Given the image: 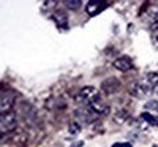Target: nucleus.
Masks as SVG:
<instances>
[{
  "mask_svg": "<svg viewBox=\"0 0 158 147\" xmlns=\"http://www.w3.org/2000/svg\"><path fill=\"white\" fill-rule=\"evenodd\" d=\"M102 100L100 97V91L95 87H85L79 91L77 96V101L83 106H90L94 102Z\"/></svg>",
  "mask_w": 158,
  "mask_h": 147,
  "instance_id": "nucleus-1",
  "label": "nucleus"
},
{
  "mask_svg": "<svg viewBox=\"0 0 158 147\" xmlns=\"http://www.w3.org/2000/svg\"><path fill=\"white\" fill-rule=\"evenodd\" d=\"M131 93L137 97V99H145L149 95L153 93L152 91V87L149 84V81L146 80V77L144 80H137V81H133L131 84V88H129Z\"/></svg>",
  "mask_w": 158,
  "mask_h": 147,
  "instance_id": "nucleus-2",
  "label": "nucleus"
},
{
  "mask_svg": "<svg viewBox=\"0 0 158 147\" xmlns=\"http://www.w3.org/2000/svg\"><path fill=\"white\" fill-rule=\"evenodd\" d=\"M16 126H17L16 114H13V113L2 114V117H0V130H2V134L15 130Z\"/></svg>",
  "mask_w": 158,
  "mask_h": 147,
  "instance_id": "nucleus-3",
  "label": "nucleus"
},
{
  "mask_svg": "<svg viewBox=\"0 0 158 147\" xmlns=\"http://www.w3.org/2000/svg\"><path fill=\"white\" fill-rule=\"evenodd\" d=\"M75 116L79 121L85 122V124H91L92 121L96 120V113L94 112L90 106H81L75 110Z\"/></svg>",
  "mask_w": 158,
  "mask_h": 147,
  "instance_id": "nucleus-4",
  "label": "nucleus"
},
{
  "mask_svg": "<svg viewBox=\"0 0 158 147\" xmlns=\"http://www.w3.org/2000/svg\"><path fill=\"white\" fill-rule=\"evenodd\" d=\"M141 18L146 25H154L158 21V6H154V4L149 6L142 12Z\"/></svg>",
  "mask_w": 158,
  "mask_h": 147,
  "instance_id": "nucleus-5",
  "label": "nucleus"
},
{
  "mask_svg": "<svg viewBox=\"0 0 158 147\" xmlns=\"http://www.w3.org/2000/svg\"><path fill=\"white\" fill-rule=\"evenodd\" d=\"M112 65H113V67H115L116 70L125 72V71H129L131 68L133 67V62H132V59L129 57L123 55V57H118L117 59L113 61Z\"/></svg>",
  "mask_w": 158,
  "mask_h": 147,
  "instance_id": "nucleus-6",
  "label": "nucleus"
},
{
  "mask_svg": "<svg viewBox=\"0 0 158 147\" xmlns=\"http://www.w3.org/2000/svg\"><path fill=\"white\" fill-rule=\"evenodd\" d=\"M13 101H15V96L12 92H6V93H2V106H0V112H2V114H7L9 110H11V108L13 105Z\"/></svg>",
  "mask_w": 158,
  "mask_h": 147,
  "instance_id": "nucleus-7",
  "label": "nucleus"
},
{
  "mask_svg": "<svg viewBox=\"0 0 158 147\" xmlns=\"http://www.w3.org/2000/svg\"><path fill=\"white\" fill-rule=\"evenodd\" d=\"M106 8H107L106 2H90L86 6V11L90 16H96L98 13H100Z\"/></svg>",
  "mask_w": 158,
  "mask_h": 147,
  "instance_id": "nucleus-8",
  "label": "nucleus"
},
{
  "mask_svg": "<svg viewBox=\"0 0 158 147\" xmlns=\"http://www.w3.org/2000/svg\"><path fill=\"white\" fill-rule=\"evenodd\" d=\"M52 18H53L54 21H56V24H57V26H58V28L66 29V28L69 26V18H67V16H66V13H65V12L57 11V12L52 16Z\"/></svg>",
  "mask_w": 158,
  "mask_h": 147,
  "instance_id": "nucleus-9",
  "label": "nucleus"
},
{
  "mask_svg": "<svg viewBox=\"0 0 158 147\" xmlns=\"http://www.w3.org/2000/svg\"><path fill=\"white\" fill-rule=\"evenodd\" d=\"M90 108L98 116H103V114L110 113V106H108V104H106L103 100H99L96 102H94L92 105H90Z\"/></svg>",
  "mask_w": 158,
  "mask_h": 147,
  "instance_id": "nucleus-10",
  "label": "nucleus"
},
{
  "mask_svg": "<svg viewBox=\"0 0 158 147\" xmlns=\"http://www.w3.org/2000/svg\"><path fill=\"white\" fill-rule=\"evenodd\" d=\"M140 120L146 122L148 125H150L153 127H158V118H157L156 116L148 113V112H142V113L140 114Z\"/></svg>",
  "mask_w": 158,
  "mask_h": 147,
  "instance_id": "nucleus-11",
  "label": "nucleus"
},
{
  "mask_svg": "<svg viewBox=\"0 0 158 147\" xmlns=\"http://www.w3.org/2000/svg\"><path fill=\"white\" fill-rule=\"evenodd\" d=\"M146 80L149 81L153 93L158 95V74H157V72H150V74H148Z\"/></svg>",
  "mask_w": 158,
  "mask_h": 147,
  "instance_id": "nucleus-12",
  "label": "nucleus"
},
{
  "mask_svg": "<svg viewBox=\"0 0 158 147\" xmlns=\"http://www.w3.org/2000/svg\"><path fill=\"white\" fill-rule=\"evenodd\" d=\"M128 117H129V114H128L125 110H118L117 113H115V116H113V120H115L117 124H124L128 120Z\"/></svg>",
  "mask_w": 158,
  "mask_h": 147,
  "instance_id": "nucleus-13",
  "label": "nucleus"
},
{
  "mask_svg": "<svg viewBox=\"0 0 158 147\" xmlns=\"http://www.w3.org/2000/svg\"><path fill=\"white\" fill-rule=\"evenodd\" d=\"M65 6L69 7L70 9H77L78 7H81V2L79 0H66Z\"/></svg>",
  "mask_w": 158,
  "mask_h": 147,
  "instance_id": "nucleus-14",
  "label": "nucleus"
},
{
  "mask_svg": "<svg viewBox=\"0 0 158 147\" xmlns=\"http://www.w3.org/2000/svg\"><path fill=\"white\" fill-rule=\"evenodd\" d=\"M79 131H81V126H79V124H77V122H73V124L70 125V127H69V133L75 135L78 134Z\"/></svg>",
  "mask_w": 158,
  "mask_h": 147,
  "instance_id": "nucleus-15",
  "label": "nucleus"
},
{
  "mask_svg": "<svg viewBox=\"0 0 158 147\" xmlns=\"http://www.w3.org/2000/svg\"><path fill=\"white\" fill-rule=\"evenodd\" d=\"M152 40H153V43L154 46L158 47V25H156L153 28V32H152Z\"/></svg>",
  "mask_w": 158,
  "mask_h": 147,
  "instance_id": "nucleus-16",
  "label": "nucleus"
},
{
  "mask_svg": "<svg viewBox=\"0 0 158 147\" xmlns=\"http://www.w3.org/2000/svg\"><path fill=\"white\" fill-rule=\"evenodd\" d=\"M112 147H132V145L129 143V142H123V143L118 142V143H115Z\"/></svg>",
  "mask_w": 158,
  "mask_h": 147,
  "instance_id": "nucleus-17",
  "label": "nucleus"
},
{
  "mask_svg": "<svg viewBox=\"0 0 158 147\" xmlns=\"http://www.w3.org/2000/svg\"><path fill=\"white\" fill-rule=\"evenodd\" d=\"M152 147H158V145H154V146H152Z\"/></svg>",
  "mask_w": 158,
  "mask_h": 147,
  "instance_id": "nucleus-18",
  "label": "nucleus"
}]
</instances>
